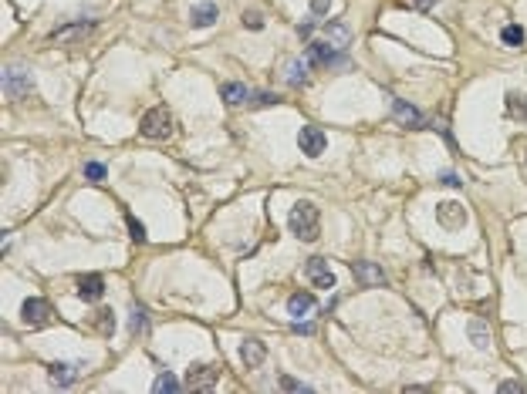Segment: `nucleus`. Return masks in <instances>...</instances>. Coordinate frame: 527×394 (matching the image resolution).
Segmentation results:
<instances>
[{
	"mask_svg": "<svg viewBox=\"0 0 527 394\" xmlns=\"http://www.w3.org/2000/svg\"><path fill=\"white\" fill-rule=\"evenodd\" d=\"M351 273H355V280L362 283V286H382V283H386V270H382L379 263L358 260L351 266Z\"/></svg>",
	"mask_w": 527,
	"mask_h": 394,
	"instance_id": "6e6552de",
	"label": "nucleus"
},
{
	"mask_svg": "<svg viewBox=\"0 0 527 394\" xmlns=\"http://www.w3.org/2000/svg\"><path fill=\"white\" fill-rule=\"evenodd\" d=\"M389 101H392V115H395L399 125H406V129H419V125H423L419 108H412L409 101H402V98H389Z\"/></svg>",
	"mask_w": 527,
	"mask_h": 394,
	"instance_id": "9d476101",
	"label": "nucleus"
},
{
	"mask_svg": "<svg viewBox=\"0 0 527 394\" xmlns=\"http://www.w3.org/2000/svg\"><path fill=\"white\" fill-rule=\"evenodd\" d=\"M467 334H470V340H473V347H480V351H487V347H490V327H487V320L473 317L467 323Z\"/></svg>",
	"mask_w": 527,
	"mask_h": 394,
	"instance_id": "f3484780",
	"label": "nucleus"
},
{
	"mask_svg": "<svg viewBox=\"0 0 527 394\" xmlns=\"http://www.w3.org/2000/svg\"><path fill=\"white\" fill-rule=\"evenodd\" d=\"M220 98H223L230 108H240V105L251 101V92H247V85H240V81H227V85L220 88Z\"/></svg>",
	"mask_w": 527,
	"mask_h": 394,
	"instance_id": "2eb2a0df",
	"label": "nucleus"
},
{
	"mask_svg": "<svg viewBox=\"0 0 527 394\" xmlns=\"http://www.w3.org/2000/svg\"><path fill=\"white\" fill-rule=\"evenodd\" d=\"M92 31H95V20H78V24H68V27H58V31L51 34V41H58V44H71V41L88 38Z\"/></svg>",
	"mask_w": 527,
	"mask_h": 394,
	"instance_id": "1a4fd4ad",
	"label": "nucleus"
},
{
	"mask_svg": "<svg viewBox=\"0 0 527 394\" xmlns=\"http://www.w3.org/2000/svg\"><path fill=\"white\" fill-rule=\"evenodd\" d=\"M85 175H88L92 182H101V179H105V166H101V162H88V166H85Z\"/></svg>",
	"mask_w": 527,
	"mask_h": 394,
	"instance_id": "7c9ffc66",
	"label": "nucleus"
},
{
	"mask_svg": "<svg viewBox=\"0 0 527 394\" xmlns=\"http://www.w3.org/2000/svg\"><path fill=\"white\" fill-rule=\"evenodd\" d=\"M297 145H301V152H304L308 159H318V155H325V149H328V135L321 129H314V125H304L301 135H297Z\"/></svg>",
	"mask_w": 527,
	"mask_h": 394,
	"instance_id": "423d86ee",
	"label": "nucleus"
},
{
	"mask_svg": "<svg viewBox=\"0 0 527 394\" xmlns=\"http://www.w3.org/2000/svg\"><path fill=\"white\" fill-rule=\"evenodd\" d=\"M20 320L27 327H44L51 320V303L44 300V297H27L24 307H20Z\"/></svg>",
	"mask_w": 527,
	"mask_h": 394,
	"instance_id": "39448f33",
	"label": "nucleus"
},
{
	"mask_svg": "<svg viewBox=\"0 0 527 394\" xmlns=\"http://www.w3.org/2000/svg\"><path fill=\"white\" fill-rule=\"evenodd\" d=\"M325 34H328V41H332L335 48H349L351 41V31L342 24V20H332V24H325Z\"/></svg>",
	"mask_w": 527,
	"mask_h": 394,
	"instance_id": "412c9836",
	"label": "nucleus"
},
{
	"mask_svg": "<svg viewBox=\"0 0 527 394\" xmlns=\"http://www.w3.org/2000/svg\"><path fill=\"white\" fill-rule=\"evenodd\" d=\"M244 27H247V31H260V27H264V14H260V10H247V14H244Z\"/></svg>",
	"mask_w": 527,
	"mask_h": 394,
	"instance_id": "cd10ccee",
	"label": "nucleus"
},
{
	"mask_svg": "<svg viewBox=\"0 0 527 394\" xmlns=\"http://www.w3.org/2000/svg\"><path fill=\"white\" fill-rule=\"evenodd\" d=\"M314 307H318V300H314L311 293H294L291 300H288L291 317H308V314H314Z\"/></svg>",
	"mask_w": 527,
	"mask_h": 394,
	"instance_id": "6ab92c4d",
	"label": "nucleus"
},
{
	"mask_svg": "<svg viewBox=\"0 0 527 394\" xmlns=\"http://www.w3.org/2000/svg\"><path fill=\"white\" fill-rule=\"evenodd\" d=\"M406 7H416V10H430L433 7V0H402Z\"/></svg>",
	"mask_w": 527,
	"mask_h": 394,
	"instance_id": "f704fd0d",
	"label": "nucleus"
},
{
	"mask_svg": "<svg viewBox=\"0 0 527 394\" xmlns=\"http://www.w3.org/2000/svg\"><path fill=\"white\" fill-rule=\"evenodd\" d=\"M440 182H443V186H449V189L463 186V182H460V175H456V172H443V175H440Z\"/></svg>",
	"mask_w": 527,
	"mask_h": 394,
	"instance_id": "473e14b6",
	"label": "nucleus"
},
{
	"mask_svg": "<svg viewBox=\"0 0 527 394\" xmlns=\"http://www.w3.org/2000/svg\"><path fill=\"white\" fill-rule=\"evenodd\" d=\"M288 229H291L297 240L314 243V240H318V233H321V216H318V206H314V203H308V199L294 203L291 216H288Z\"/></svg>",
	"mask_w": 527,
	"mask_h": 394,
	"instance_id": "f257e3e1",
	"label": "nucleus"
},
{
	"mask_svg": "<svg viewBox=\"0 0 527 394\" xmlns=\"http://www.w3.org/2000/svg\"><path fill=\"white\" fill-rule=\"evenodd\" d=\"M277 384H281V388H284V391H297V394H304V391H311V384H304V381H294V377H281V381H277Z\"/></svg>",
	"mask_w": 527,
	"mask_h": 394,
	"instance_id": "a878e982",
	"label": "nucleus"
},
{
	"mask_svg": "<svg viewBox=\"0 0 527 394\" xmlns=\"http://www.w3.org/2000/svg\"><path fill=\"white\" fill-rule=\"evenodd\" d=\"M264 357H267V347H264L260 340L247 337L244 344H240V360H244L247 367H260V364H264Z\"/></svg>",
	"mask_w": 527,
	"mask_h": 394,
	"instance_id": "4468645a",
	"label": "nucleus"
},
{
	"mask_svg": "<svg viewBox=\"0 0 527 394\" xmlns=\"http://www.w3.org/2000/svg\"><path fill=\"white\" fill-rule=\"evenodd\" d=\"M294 330H297V334H314V323L311 320H304V323L297 320V323H294Z\"/></svg>",
	"mask_w": 527,
	"mask_h": 394,
	"instance_id": "c9c22d12",
	"label": "nucleus"
},
{
	"mask_svg": "<svg viewBox=\"0 0 527 394\" xmlns=\"http://www.w3.org/2000/svg\"><path fill=\"white\" fill-rule=\"evenodd\" d=\"M308 61L301 57V61H288V85L291 88H301V85H308Z\"/></svg>",
	"mask_w": 527,
	"mask_h": 394,
	"instance_id": "aec40b11",
	"label": "nucleus"
},
{
	"mask_svg": "<svg viewBox=\"0 0 527 394\" xmlns=\"http://www.w3.org/2000/svg\"><path fill=\"white\" fill-rule=\"evenodd\" d=\"M139 131L146 135V138H169L173 135V115L166 105H156V108H149V112L142 115V122H139Z\"/></svg>",
	"mask_w": 527,
	"mask_h": 394,
	"instance_id": "f03ea898",
	"label": "nucleus"
},
{
	"mask_svg": "<svg viewBox=\"0 0 527 394\" xmlns=\"http://www.w3.org/2000/svg\"><path fill=\"white\" fill-rule=\"evenodd\" d=\"M216 17H220L216 3H196L193 14H190V24L193 27H210V24H216Z\"/></svg>",
	"mask_w": 527,
	"mask_h": 394,
	"instance_id": "a211bd4d",
	"label": "nucleus"
},
{
	"mask_svg": "<svg viewBox=\"0 0 527 394\" xmlns=\"http://www.w3.org/2000/svg\"><path fill=\"white\" fill-rule=\"evenodd\" d=\"M251 105H254V108H267V105H277V98L267 92H257V94H251Z\"/></svg>",
	"mask_w": 527,
	"mask_h": 394,
	"instance_id": "c756f323",
	"label": "nucleus"
},
{
	"mask_svg": "<svg viewBox=\"0 0 527 394\" xmlns=\"http://www.w3.org/2000/svg\"><path fill=\"white\" fill-rule=\"evenodd\" d=\"M95 330L98 334H112V330H115V314H112V310H98L95 314Z\"/></svg>",
	"mask_w": 527,
	"mask_h": 394,
	"instance_id": "4be33fe9",
	"label": "nucleus"
},
{
	"mask_svg": "<svg viewBox=\"0 0 527 394\" xmlns=\"http://www.w3.org/2000/svg\"><path fill=\"white\" fill-rule=\"evenodd\" d=\"M125 223H129V233H132V240H136V243H146V226L139 223V219H136V216H132V212L125 216Z\"/></svg>",
	"mask_w": 527,
	"mask_h": 394,
	"instance_id": "393cba45",
	"label": "nucleus"
},
{
	"mask_svg": "<svg viewBox=\"0 0 527 394\" xmlns=\"http://www.w3.org/2000/svg\"><path fill=\"white\" fill-rule=\"evenodd\" d=\"M507 112L517 118V115H524L527 118V98H521V94H507Z\"/></svg>",
	"mask_w": 527,
	"mask_h": 394,
	"instance_id": "b1692460",
	"label": "nucleus"
},
{
	"mask_svg": "<svg viewBox=\"0 0 527 394\" xmlns=\"http://www.w3.org/2000/svg\"><path fill=\"white\" fill-rule=\"evenodd\" d=\"M139 330H149V314H146L142 307L132 310V334H139Z\"/></svg>",
	"mask_w": 527,
	"mask_h": 394,
	"instance_id": "bb28decb",
	"label": "nucleus"
},
{
	"mask_svg": "<svg viewBox=\"0 0 527 394\" xmlns=\"http://www.w3.org/2000/svg\"><path fill=\"white\" fill-rule=\"evenodd\" d=\"M500 391H504V394H524L527 384H524V381H504V384H500Z\"/></svg>",
	"mask_w": 527,
	"mask_h": 394,
	"instance_id": "2f4dec72",
	"label": "nucleus"
},
{
	"mask_svg": "<svg viewBox=\"0 0 527 394\" xmlns=\"http://www.w3.org/2000/svg\"><path fill=\"white\" fill-rule=\"evenodd\" d=\"M176 388H179V381L173 374H159L156 384H153V391H176Z\"/></svg>",
	"mask_w": 527,
	"mask_h": 394,
	"instance_id": "c85d7f7f",
	"label": "nucleus"
},
{
	"mask_svg": "<svg viewBox=\"0 0 527 394\" xmlns=\"http://www.w3.org/2000/svg\"><path fill=\"white\" fill-rule=\"evenodd\" d=\"M436 216H440V223L447 226V229L467 226V209L460 206V203H440V206H436Z\"/></svg>",
	"mask_w": 527,
	"mask_h": 394,
	"instance_id": "9b49d317",
	"label": "nucleus"
},
{
	"mask_svg": "<svg viewBox=\"0 0 527 394\" xmlns=\"http://www.w3.org/2000/svg\"><path fill=\"white\" fill-rule=\"evenodd\" d=\"M328 7H332V3H328V0H311V10H314V14H325V10H328Z\"/></svg>",
	"mask_w": 527,
	"mask_h": 394,
	"instance_id": "e433bc0d",
	"label": "nucleus"
},
{
	"mask_svg": "<svg viewBox=\"0 0 527 394\" xmlns=\"http://www.w3.org/2000/svg\"><path fill=\"white\" fill-rule=\"evenodd\" d=\"M51 384H58V388H68V384H75L78 381V364H51Z\"/></svg>",
	"mask_w": 527,
	"mask_h": 394,
	"instance_id": "dca6fc26",
	"label": "nucleus"
},
{
	"mask_svg": "<svg viewBox=\"0 0 527 394\" xmlns=\"http://www.w3.org/2000/svg\"><path fill=\"white\" fill-rule=\"evenodd\" d=\"M105 293V280L98 273H88V277H78V297L85 303H98Z\"/></svg>",
	"mask_w": 527,
	"mask_h": 394,
	"instance_id": "f8f14e48",
	"label": "nucleus"
},
{
	"mask_svg": "<svg viewBox=\"0 0 527 394\" xmlns=\"http://www.w3.org/2000/svg\"><path fill=\"white\" fill-rule=\"evenodd\" d=\"M304 277H308L318 290H335V270L321 260V256H311V260L304 263Z\"/></svg>",
	"mask_w": 527,
	"mask_h": 394,
	"instance_id": "0eeeda50",
	"label": "nucleus"
},
{
	"mask_svg": "<svg viewBox=\"0 0 527 394\" xmlns=\"http://www.w3.org/2000/svg\"><path fill=\"white\" fill-rule=\"evenodd\" d=\"M500 38H504V44H524V27L510 24V27H504V31H500Z\"/></svg>",
	"mask_w": 527,
	"mask_h": 394,
	"instance_id": "5701e85b",
	"label": "nucleus"
},
{
	"mask_svg": "<svg viewBox=\"0 0 527 394\" xmlns=\"http://www.w3.org/2000/svg\"><path fill=\"white\" fill-rule=\"evenodd\" d=\"M304 61L311 68H342V64H349L345 54H338L335 44H325V41H311L308 51H304Z\"/></svg>",
	"mask_w": 527,
	"mask_h": 394,
	"instance_id": "7ed1b4c3",
	"label": "nucleus"
},
{
	"mask_svg": "<svg viewBox=\"0 0 527 394\" xmlns=\"http://www.w3.org/2000/svg\"><path fill=\"white\" fill-rule=\"evenodd\" d=\"M297 34H301V38H311V34H314V20H304V24H297Z\"/></svg>",
	"mask_w": 527,
	"mask_h": 394,
	"instance_id": "72a5a7b5",
	"label": "nucleus"
},
{
	"mask_svg": "<svg viewBox=\"0 0 527 394\" xmlns=\"http://www.w3.org/2000/svg\"><path fill=\"white\" fill-rule=\"evenodd\" d=\"M31 88V78L24 68H7L3 71V94H24Z\"/></svg>",
	"mask_w": 527,
	"mask_h": 394,
	"instance_id": "ddd939ff",
	"label": "nucleus"
},
{
	"mask_svg": "<svg viewBox=\"0 0 527 394\" xmlns=\"http://www.w3.org/2000/svg\"><path fill=\"white\" fill-rule=\"evenodd\" d=\"M216 377H220V367H216V364H193V367L186 371V388H190V391H210L216 384Z\"/></svg>",
	"mask_w": 527,
	"mask_h": 394,
	"instance_id": "20e7f679",
	"label": "nucleus"
}]
</instances>
